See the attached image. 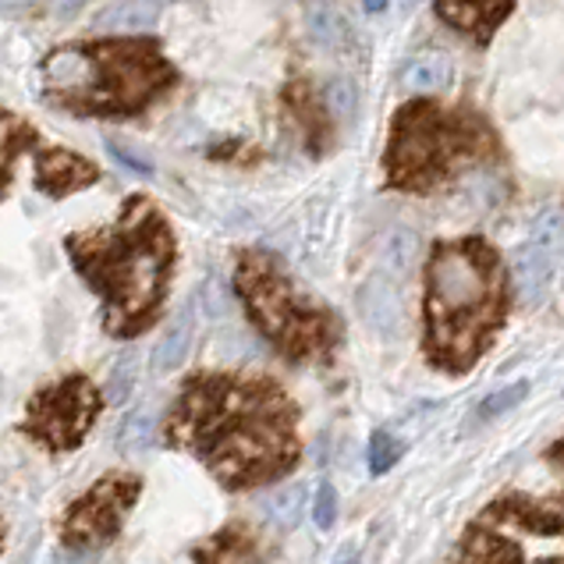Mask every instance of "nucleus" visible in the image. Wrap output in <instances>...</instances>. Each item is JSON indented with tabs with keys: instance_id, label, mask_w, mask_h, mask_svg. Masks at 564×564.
Returning <instances> with one entry per match:
<instances>
[{
	"instance_id": "f257e3e1",
	"label": "nucleus",
	"mask_w": 564,
	"mask_h": 564,
	"mask_svg": "<svg viewBox=\"0 0 564 564\" xmlns=\"http://www.w3.org/2000/svg\"><path fill=\"white\" fill-rule=\"evenodd\" d=\"M299 405L263 373L203 369L185 377L164 419V441L206 465L220 487L278 482L302 458Z\"/></svg>"
},
{
	"instance_id": "f03ea898",
	"label": "nucleus",
	"mask_w": 564,
	"mask_h": 564,
	"mask_svg": "<svg viewBox=\"0 0 564 564\" xmlns=\"http://www.w3.org/2000/svg\"><path fill=\"white\" fill-rule=\"evenodd\" d=\"M423 356L462 377L487 356L511 313L508 267L490 241H437L423 273Z\"/></svg>"
},
{
	"instance_id": "7ed1b4c3",
	"label": "nucleus",
	"mask_w": 564,
	"mask_h": 564,
	"mask_svg": "<svg viewBox=\"0 0 564 564\" xmlns=\"http://www.w3.org/2000/svg\"><path fill=\"white\" fill-rule=\"evenodd\" d=\"M174 235L150 199H128L115 228L68 238L72 267L104 302V330L121 341L147 334L164 310Z\"/></svg>"
},
{
	"instance_id": "20e7f679",
	"label": "nucleus",
	"mask_w": 564,
	"mask_h": 564,
	"mask_svg": "<svg viewBox=\"0 0 564 564\" xmlns=\"http://www.w3.org/2000/svg\"><path fill=\"white\" fill-rule=\"evenodd\" d=\"M235 292L252 327L288 362H330L345 341V324L330 305L305 292L267 252L238 256Z\"/></svg>"
},
{
	"instance_id": "39448f33",
	"label": "nucleus",
	"mask_w": 564,
	"mask_h": 564,
	"mask_svg": "<svg viewBox=\"0 0 564 564\" xmlns=\"http://www.w3.org/2000/svg\"><path fill=\"white\" fill-rule=\"evenodd\" d=\"M171 83V68L150 46H64L43 61V89L51 100L86 115H132Z\"/></svg>"
},
{
	"instance_id": "423d86ee",
	"label": "nucleus",
	"mask_w": 564,
	"mask_h": 564,
	"mask_svg": "<svg viewBox=\"0 0 564 564\" xmlns=\"http://www.w3.org/2000/svg\"><path fill=\"white\" fill-rule=\"evenodd\" d=\"M490 132L473 118L444 115L441 107L412 104L394 118L387 142V182L405 192H430L465 164L490 153Z\"/></svg>"
},
{
	"instance_id": "0eeeda50",
	"label": "nucleus",
	"mask_w": 564,
	"mask_h": 564,
	"mask_svg": "<svg viewBox=\"0 0 564 564\" xmlns=\"http://www.w3.org/2000/svg\"><path fill=\"white\" fill-rule=\"evenodd\" d=\"M104 394L96 391V383L83 373H68L54 383L40 387L32 401L25 405L22 430L51 455L75 451L89 437L93 423L104 412Z\"/></svg>"
},
{
	"instance_id": "6e6552de",
	"label": "nucleus",
	"mask_w": 564,
	"mask_h": 564,
	"mask_svg": "<svg viewBox=\"0 0 564 564\" xmlns=\"http://www.w3.org/2000/svg\"><path fill=\"white\" fill-rule=\"evenodd\" d=\"M139 494H142V479L132 473H110L104 479H96L83 497H75L64 508L57 522L61 543L72 546V551H96V546L110 543L121 533Z\"/></svg>"
},
{
	"instance_id": "1a4fd4ad",
	"label": "nucleus",
	"mask_w": 564,
	"mask_h": 564,
	"mask_svg": "<svg viewBox=\"0 0 564 564\" xmlns=\"http://www.w3.org/2000/svg\"><path fill=\"white\" fill-rule=\"evenodd\" d=\"M564 260V209H543L529 224L525 246L514 252V295L525 310H536L546 299L554 270Z\"/></svg>"
},
{
	"instance_id": "9d476101",
	"label": "nucleus",
	"mask_w": 564,
	"mask_h": 564,
	"mask_svg": "<svg viewBox=\"0 0 564 564\" xmlns=\"http://www.w3.org/2000/svg\"><path fill=\"white\" fill-rule=\"evenodd\" d=\"M451 564H564V554L533 557L519 540L508 536L505 525H497L487 514H479V519L465 529Z\"/></svg>"
},
{
	"instance_id": "9b49d317",
	"label": "nucleus",
	"mask_w": 564,
	"mask_h": 564,
	"mask_svg": "<svg viewBox=\"0 0 564 564\" xmlns=\"http://www.w3.org/2000/svg\"><path fill=\"white\" fill-rule=\"evenodd\" d=\"M96 182V167L89 160H83L78 153L68 150H43L36 156V185L46 196H68V192H78Z\"/></svg>"
},
{
	"instance_id": "f8f14e48",
	"label": "nucleus",
	"mask_w": 564,
	"mask_h": 564,
	"mask_svg": "<svg viewBox=\"0 0 564 564\" xmlns=\"http://www.w3.org/2000/svg\"><path fill=\"white\" fill-rule=\"evenodd\" d=\"M359 313L369 327L383 337H394L401 327V299H398V281L387 278V273H377L369 278L366 288L359 292Z\"/></svg>"
},
{
	"instance_id": "ddd939ff",
	"label": "nucleus",
	"mask_w": 564,
	"mask_h": 564,
	"mask_svg": "<svg viewBox=\"0 0 564 564\" xmlns=\"http://www.w3.org/2000/svg\"><path fill=\"white\" fill-rule=\"evenodd\" d=\"M441 19L476 36H490L494 25L511 11V0H437Z\"/></svg>"
},
{
	"instance_id": "4468645a",
	"label": "nucleus",
	"mask_w": 564,
	"mask_h": 564,
	"mask_svg": "<svg viewBox=\"0 0 564 564\" xmlns=\"http://www.w3.org/2000/svg\"><path fill=\"white\" fill-rule=\"evenodd\" d=\"M256 554V540L246 525H228L217 536H209L203 546L192 551L196 564H249Z\"/></svg>"
},
{
	"instance_id": "2eb2a0df",
	"label": "nucleus",
	"mask_w": 564,
	"mask_h": 564,
	"mask_svg": "<svg viewBox=\"0 0 564 564\" xmlns=\"http://www.w3.org/2000/svg\"><path fill=\"white\" fill-rule=\"evenodd\" d=\"M451 57L441 54V51H430L423 57H415L405 64V72H401V89H409V93H441L447 89L451 83Z\"/></svg>"
},
{
	"instance_id": "dca6fc26",
	"label": "nucleus",
	"mask_w": 564,
	"mask_h": 564,
	"mask_svg": "<svg viewBox=\"0 0 564 564\" xmlns=\"http://www.w3.org/2000/svg\"><path fill=\"white\" fill-rule=\"evenodd\" d=\"M188 348H192V302L185 305V310H178L167 334L160 337V345L153 351V369L156 373H174V369L185 362Z\"/></svg>"
},
{
	"instance_id": "f3484780",
	"label": "nucleus",
	"mask_w": 564,
	"mask_h": 564,
	"mask_svg": "<svg viewBox=\"0 0 564 564\" xmlns=\"http://www.w3.org/2000/svg\"><path fill=\"white\" fill-rule=\"evenodd\" d=\"M160 8H153L150 0H118V4L104 8L96 14V29H110V32H142L156 25Z\"/></svg>"
},
{
	"instance_id": "a211bd4d",
	"label": "nucleus",
	"mask_w": 564,
	"mask_h": 564,
	"mask_svg": "<svg viewBox=\"0 0 564 564\" xmlns=\"http://www.w3.org/2000/svg\"><path fill=\"white\" fill-rule=\"evenodd\" d=\"M305 22H310V40L316 46H324V51H330V54H341L345 46L351 43V25H348V19H345L341 11L327 8V4L313 8Z\"/></svg>"
},
{
	"instance_id": "6ab92c4d",
	"label": "nucleus",
	"mask_w": 564,
	"mask_h": 564,
	"mask_svg": "<svg viewBox=\"0 0 564 564\" xmlns=\"http://www.w3.org/2000/svg\"><path fill=\"white\" fill-rule=\"evenodd\" d=\"M419 256V238L412 228H394L391 235H387L383 241V256H380V273H387V278H409V270L415 263Z\"/></svg>"
},
{
	"instance_id": "aec40b11",
	"label": "nucleus",
	"mask_w": 564,
	"mask_h": 564,
	"mask_svg": "<svg viewBox=\"0 0 564 564\" xmlns=\"http://www.w3.org/2000/svg\"><path fill=\"white\" fill-rule=\"evenodd\" d=\"M121 455H147V451L156 444V423L150 409H135L121 419L118 437H115Z\"/></svg>"
},
{
	"instance_id": "412c9836",
	"label": "nucleus",
	"mask_w": 564,
	"mask_h": 564,
	"mask_svg": "<svg viewBox=\"0 0 564 564\" xmlns=\"http://www.w3.org/2000/svg\"><path fill=\"white\" fill-rule=\"evenodd\" d=\"M302 508H305V487H302V482H288V487H281L267 501L270 519L278 522L281 529H295L299 519H302Z\"/></svg>"
},
{
	"instance_id": "4be33fe9",
	"label": "nucleus",
	"mask_w": 564,
	"mask_h": 564,
	"mask_svg": "<svg viewBox=\"0 0 564 564\" xmlns=\"http://www.w3.org/2000/svg\"><path fill=\"white\" fill-rule=\"evenodd\" d=\"M324 104L330 110V118L351 121V118H356V110H359V89H356V83H351V78H341V75L330 78L327 89H324Z\"/></svg>"
},
{
	"instance_id": "5701e85b",
	"label": "nucleus",
	"mask_w": 564,
	"mask_h": 564,
	"mask_svg": "<svg viewBox=\"0 0 564 564\" xmlns=\"http://www.w3.org/2000/svg\"><path fill=\"white\" fill-rule=\"evenodd\" d=\"M135 373H139V362H135L132 351H124V356L115 362V369H110V383H107L110 405H124L128 394H132V387H135Z\"/></svg>"
},
{
	"instance_id": "b1692460",
	"label": "nucleus",
	"mask_w": 564,
	"mask_h": 564,
	"mask_svg": "<svg viewBox=\"0 0 564 564\" xmlns=\"http://www.w3.org/2000/svg\"><path fill=\"white\" fill-rule=\"evenodd\" d=\"M25 139H29V128L14 124L0 115V192H4V185H8V167H11L14 153L25 147Z\"/></svg>"
},
{
	"instance_id": "393cba45",
	"label": "nucleus",
	"mask_w": 564,
	"mask_h": 564,
	"mask_svg": "<svg viewBox=\"0 0 564 564\" xmlns=\"http://www.w3.org/2000/svg\"><path fill=\"white\" fill-rule=\"evenodd\" d=\"M398 458H401V444L387 430H377L373 437H369V473L383 476Z\"/></svg>"
},
{
	"instance_id": "a878e982",
	"label": "nucleus",
	"mask_w": 564,
	"mask_h": 564,
	"mask_svg": "<svg viewBox=\"0 0 564 564\" xmlns=\"http://www.w3.org/2000/svg\"><path fill=\"white\" fill-rule=\"evenodd\" d=\"M529 394V383L525 380H519V383H511V387H505V391H497V394H490L487 401L479 405V415L482 419H494V415H501V412H508V409H514L519 401Z\"/></svg>"
},
{
	"instance_id": "bb28decb",
	"label": "nucleus",
	"mask_w": 564,
	"mask_h": 564,
	"mask_svg": "<svg viewBox=\"0 0 564 564\" xmlns=\"http://www.w3.org/2000/svg\"><path fill=\"white\" fill-rule=\"evenodd\" d=\"M334 519H337V494L330 482H319L316 501H313V522H316V529H330Z\"/></svg>"
},
{
	"instance_id": "cd10ccee",
	"label": "nucleus",
	"mask_w": 564,
	"mask_h": 564,
	"mask_svg": "<svg viewBox=\"0 0 564 564\" xmlns=\"http://www.w3.org/2000/svg\"><path fill=\"white\" fill-rule=\"evenodd\" d=\"M107 150H110V156H115V160H121V164H124L128 171L142 174V178H153V164H150V156L135 153L132 147H124V142H118V139H107Z\"/></svg>"
},
{
	"instance_id": "c85d7f7f",
	"label": "nucleus",
	"mask_w": 564,
	"mask_h": 564,
	"mask_svg": "<svg viewBox=\"0 0 564 564\" xmlns=\"http://www.w3.org/2000/svg\"><path fill=\"white\" fill-rule=\"evenodd\" d=\"M199 299H203V305H206V313H209V316H224V313H228V292L220 288V281L209 278V281L203 284Z\"/></svg>"
},
{
	"instance_id": "c756f323",
	"label": "nucleus",
	"mask_w": 564,
	"mask_h": 564,
	"mask_svg": "<svg viewBox=\"0 0 564 564\" xmlns=\"http://www.w3.org/2000/svg\"><path fill=\"white\" fill-rule=\"evenodd\" d=\"M83 4H86V0H51V11L57 14V19H72V14Z\"/></svg>"
},
{
	"instance_id": "7c9ffc66",
	"label": "nucleus",
	"mask_w": 564,
	"mask_h": 564,
	"mask_svg": "<svg viewBox=\"0 0 564 564\" xmlns=\"http://www.w3.org/2000/svg\"><path fill=\"white\" fill-rule=\"evenodd\" d=\"M546 462H551L554 469H561V473H564V433H561V437H557L551 447H546Z\"/></svg>"
},
{
	"instance_id": "2f4dec72",
	"label": "nucleus",
	"mask_w": 564,
	"mask_h": 564,
	"mask_svg": "<svg viewBox=\"0 0 564 564\" xmlns=\"http://www.w3.org/2000/svg\"><path fill=\"white\" fill-rule=\"evenodd\" d=\"M330 564H359V546H341Z\"/></svg>"
},
{
	"instance_id": "473e14b6",
	"label": "nucleus",
	"mask_w": 564,
	"mask_h": 564,
	"mask_svg": "<svg viewBox=\"0 0 564 564\" xmlns=\"http://www.w3.org/2000/svg\"><path fill=\"white\" fill-rule=\"evenodd\" d=\"M25 8H32V0H0V11L4 14H19Z\"/></svg>"
},
{
	"instance_id": "72a5a7b5",
	"label": "nucleus",
	"mask_w": 564,
	"mask_h": 564,
	"mask_svg": "<svg viewBox=\"0 0 564 564\" xmlns=\"http://www.w3.org/2000/svg\"><path fill=\"white\" fill-rule=\"evenodd\" d=\"M387 4H391V0H362V8H366L369 14H380Z\"/></svg>"
},
{
	"instance_id": "f704fd0d",
	"label": "nucleus",
	"mask_w": 564,
	"mask_h": 564,
	"mask_svg": "<svg viewBox=\"0 0 564 564\" xmlns=\"http://www.w3.org/2000/svg\"><path fill=\"white\" fill-rule=\"evenodd\" d=\"M153 8H164V4H174V0H150Z\"/></svg>"
},
{
	"instance_id": "c9c22d12",
	"label": "nucleus",
	"mask_w": 564,
	"mask_h": 564,
	"mask_svg": "<svg viewBox=\"0 0 564 564\" xmlns=\"http://www.w3.org/2000/svg\"><path fill=\"white\" fill-rule=\"evenodd\" d=\"M405 4H415V0H405Z\"/></svg>"
}]
</instances>
